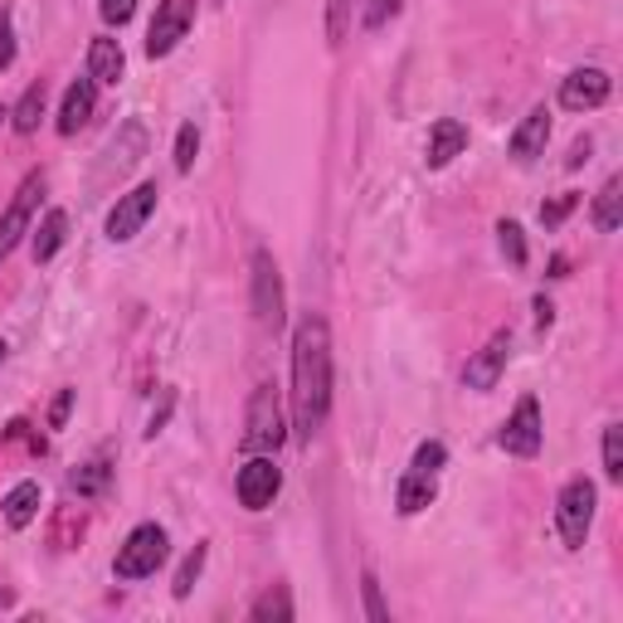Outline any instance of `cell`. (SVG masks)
Masks as SVG:
<instances>
[{"mask_svg":"<svg viewBox=\"0 0 623 623\" xmlns=\"http://www.w3.org/2000/svg\"><path fill=\"white\" fill-rule=\"evenodd\" d=\"M332 409V326L322 312H308L292 332V429L312 444Z\"/></svg>","mask_w":623,"mask_h":623,"instance_id":"6da1fadb","label":"cell"},{"mask_svg":"<svg viewBox=\"0 0 623 623\" xmlns=\"http://www.w3.org/2000/svg\"><path fill=\"white\" fill-rule=\"evenodd\" d=\"M288 444V419L278 405V390L259 385L249 395V414H243V454H278Z\"/></svg>","mask_w":623,"mask_h":623,"instance_id":"7a4b0ae2","label":"cell"},{"mask_svg":"<svg viewBox=\"0 0 623 623\" xmlns=\"http://www.w3.org/2000/svg\"><path fill=\"white\" fill-rule=\"evenodd\" d=\"M253 273H249V302H253V322L263 332H283L288 322V302H283V273H278V259L268 249H253Z\"/></svg>","mask_w":623,"mask_h":623,"instance_id":"3957f363","label":"cell"},{"mask_svg":"<svg viewBox=\"0 0 623 623\" xmlns=\"http://www.w3.org/2000/svg\"><path fill=\"white\" fill-rule=\"evenodd\" d=\"M594 507H600V492H594L590 478H570L565 487H560L555 527H560V541H565V551H580V546L590 541Z\"/></svg>","mask_w":623,"mask_h":623,"instance_id":"277c9868","label":"cell"},{"mask_svg":"<svg viewBox=\"0 0 623 623\" xmlns=\"http://www.w3.org/2000/svg\"><path fill=\"white\" fill-rule=\"evenodd\" d=\"M162 560H166V531L156 527V521H146V527H137L127 541L117 546L113 575L117 580H146V575L162 570Z\"/></svg>","mask_w":623,"mask_h":623,"instance_id":"5b68a950","label":"cell"},{"mask_svg":"<svg viewBox=\"0 0 623 623\" xmlns=\"http://www.w3.org/2000/svg\"><path fill=\"white\" fill-rule=\"evenodd\" d=\"M156 200H162V190H156V180H142L137 190L117 195L113 215H107V239H113V243L137 239V235H142V225L156 215Z\"/></svg>","mask_w":623,"mask_h":623,"instance_id":"8992f818","label":"cell"},{"mask_svg":"<svg viewBox=\"0 0 623 623\" xmlns=\"http://www.w3.org/2000/svg\"><path fill=\"white\" fill-rule=\"evenodd\" d=\"M235 492H239V502L249 511L273 507V497L283 492V468L273 463V454H253L249 463H243L239 478H235Z\"/></svg>","mask_w":623,"mask_h":623,"instance_id":"52a82bcc","label":"cell"},{"mask_svg":"<svg viewBox=\"0 0 623 623\" xmlns=\"http://www.w3.org/2000/svg\"><path fill=\"white\" fill-rule=\"evenodd\" d=\"M541 438H546V424H541V399H536V395L517 399V409H511V419L502 424L497 444H502L511 458H536V454H541Z\"/></svg>","mask_w":623,"mask_h":623,"instance_id":"ba28073f","label":"cell"},{"mask_svg":"<svg viewBox=\"0 0 623 623\" xmlns=\"http://www.w3.org/2000/svg\"><path fill=\"white\" fill-rule=\"evenodd\" d=\"M190 24H195V0H162L152 15V30H146V54L166 59L190 34Z\"/></svg>","mask_w":623,"mask_h":623,"instance_id":"9c48e42d","label":"cell"},{"mask_svg":"<svg viewBox=\"0 0 623 623\" xmlns=\"http://www.w3.org/2000/svg\"><path fill=\"white\" fill-rule=\"evenodd\" d=\"M609 93H614V79L604 69H575L570 79H560V107L570 113H594L609 103Z\"/></svg>","mask_w":623,"mask_h":623,"instance_id":"30bf717a","label":"cell"},{"mask_svg":"<svg viewBox=\"0 0 623 623\" xmlns=\"http://www.w3.org/2000/svg\"><path fill=\"white\" fill-rule=\"evenodd\" d=\"M507 361H511V332H492L487 336V346L473 356L468 365H463V385L468 390H478V395H487L497 381H502V371H507Z\"/></svg>","mask_w":623,"mask_h":623,"instance_id":"8fae6325","label":"cell"},{"mask_svg":"<svg viewBox=\"0 0 623 623\" xmlns=\"http://www.w3.org/2000/svg\"><path fill=\"white\" fill-rule=\"evenodd\" d=\"M44 195V176L40 170H30V176L20 180V190H15V200H10V210H6V219H0V239L15 249L20 243V235L30 229V215H34V200Z\"/></svg>","mask_w":623,"mask_h":623,"instance_id":"7c38bea8","label":"cell"},{"mask_svg":"<svg viewBox=\"0 0 623 623\" xmlns=\"http://www.w3.org/2000/svg\"><path fill=\"white\" fill-rule=\"evenodd\" d=\"M546 142H551V113H546V107H531V113L521 117V127L511 132L507 152L517 156V162H536V156L546 152Z\"/></svg>","mask_w":623,"mask_h":623,"instance_id":"4fadbf2b","label":"cell"},{"mask_svg":"<svg viewBox=\"0 0 623 623\" xmlns=\"http://www.w3.org/2000/svg\"><path fill=\"white\" fill-rule=\"evenodd\" d=\"M93 107H97V83H93V79L69 83L64 103H59V132H64V137H73L79 127H89Z\"/></svg>","mask_w":623,"mask_h":623,"instance_id":"5bb4252c","label":"cell"},{"mask_svg":"<svg viewBox=\"0 0 623 623\" xmlns=\"http://www.w3.org/2000/svg\"><path fill=\"white\" fill-rule=\"evenodd\" d=\"M463 146H468V127H463L458 117H438L434 132H429V152H424V162H429V170H444L454 156H463Z\"/></svg>","mask_w":623,"mask_h":623,"instance_id":"9a60e30c","label":"cell"},{"mask_svg":"<svg viewBox=\"0 0 623 623\" xmlns=\"http://www.w3.org/2000/svg\"><path fill=\"white\" fill-rule=\"evenodd\" d=\"M122 73H127V54H122L117 40H107V34H97L89 44V79L93 83H107V89H117Z\"/></svg>","mask_w":623,"mask_h":623,"instance_id":"2e32d148","label":"cell"},{"mask_svg":"<svg viewBox=\"0 0 623 623\" xmlns=\"http://www.w3.org/2000/svg\"><path fill=\"white\" fill-rule=\"evenodd\" d=\"M142 152H146L142 122H127V127H122V137H113V146H107V156H103V180L107 176H122V170H132V166L142 162Z\"/></svg>","mask_w":623,"mask_h":623,"instance_id":"e0dca14e","label":"cell"},{"mask_svg":"<svg viewBox=\"0 0 623 623\" xmlns=\"http://www.w3.org/2000/svg\"><path fill=\"white\" fill-rule=\"evenodd\" d=\"M6 527H15V531H24L34 517H40V507H44V492H40V482H15L6 492Z\"/></svg>","mask_w":623,"mask_h":623,"instance_id":"ac0fdd59","label":"cell"},{"mask_svg":"<svg viewBox=\"0 0 623 623\" xmlns=\"http://www.w3.org/2000/svg\"><path fill=\"white\" fill-rule=\"evenodd\" d=\"M64 239H69V215H64V210H49L44 225L34 229V243H30L34 263H49V259H54V253L64 249Z\"/></svg>","mask_w":623,"mask_h":623,"instance_id":"d6986e66","label":"cell"},{"mask_svg":"<svg viewBox=\"0 0 623 623\" xmlns=\"http://www.w3.org/2000/svg\"><path fill=\"white\" fill-rule=\"evenodd\" d=\"M44 103H49V89H44V79H40V83H30V89L20 93L15 107H10V127H15L20 137H30V132L40 127V117H44Z\"/></svg>","mask_w":623,"mask_h":623,"instance_id":"ffe728a7","label":"cell"},{"mask_svg":"<svg viewBox=\"0 0 623 623\" xmlns=\"http://www.w3.org/2000/svg\"><path fill=\"white\" fill-rule=\"evenodd\" d=\"M434 502V478L429 473H405V478H399V492H395V511L399 517H414V511H424Z\"/></svg>","mask_w":623,"mask_h":623,"instance_id":"44dd1931","label":"cell"},{"mask_svg":"<svg viewBox=\"0 0 623 623\" xmlns=\"http://www.w3.org/2000/svg\"><path fill=\"white\" fill-rule=\"evenodd\" d=\"M619 219H623V180L609 176L604 190H600V200H594V229H600V235H614Z\"/></svg>","mask_w":623,"mask_h":623,"instance_id":"7402d4cb","label":"cell"},{"mask_svg":"<svg viewBox=\"0 0 623 623\" xmlns=\"http://www.w3.org/2000/svg\"><path fill=\"white\" fill-rule=\"evenodd\" d=\"M249 619L253 623H288L292 619V600H288V590L283 584H273V590H263L259 600H253V609H249Z\"/></svg>","mask_w":623,"mask_h":623,"instance_id":"603a6c76","label":"cell"},{"mask_svg":"<svg viewBox=\"0 0 623 623\" xmlns=\"http://www.w3.org/2000/svg\"><path fill=\"white\" fill-rule=\"evenodd\" d=\"M497 243H502L511 268H527V235H521L517 219H502V225H497Z\"/></svg>","mask_w":623,"mask_h":623,"instance_id":"cb8c5ba5","label":"cell"},{"mask_svg":"<svg viewBox=\"0 0 623 623\" xmlns=\"http://www.w3.org/2000/svg\"><path fill=\"white\" fill-rule=\"evenodd\" d=\"M351 10L356 0H326V44H341L351 34Z\"/></svg>","mask_w":623,"mask_h":623,"instance_id":"d4e9b609","label":"cell"},{"mask_svg":"<svg viewBox=\"0 0 623 623\" xmlns=\"http://www.w3.org/2000/svg\"><path fill=\"white\" fill-rule=\"evenodd\" d=\"M604 478L623 482V424H609L604 429Z\"/></svg>","mask_w":623,"mask_h":623,"instance_id":"484cf974","label":"cell"},{"mask_svg":"<svg viewBox=\"0 0 623 623\" xmlns=\"http://www.w3.org/2000/svg\"><path fill=\"white\" fill-rule=\"evenodd\" d=\"M195 156H200V132H195V122H186V127L176 132V170L180 176L195 170Z\"/></svg>","mask_w":623,"mask_h":623,"instance_id":"4316f807","label":"cell"},{"mask_svg":"<svg viewBox=\"0 0 623 623\" xmlns=\"http://www.w3.org/2000/svg\"><path fill=\"white\" fill-rule=\"evenodd\" d=\"M200 570H205V546H195V551L186 555V565L176 570V584H170V594H176V600H186V594L195 590V580H200Z\"/></svg>","mask_w":623,"mask_h":623,"instance_id":"83f0119b","label":"cell"},{"mask_svg":"<svg viewBox=\"0 0 623 623\" xmlns=\"http://www.w3.org/2000/svg\"><path fill=\"white\" fill-rule=\"evenodd\" d=\"M361 594H365V619H371V623H390V604L381 600V580H375L371 570L361 575Z\"/></svg>","mask_w":623,"mask_h":623,"instance_id":"f1b7e54d","label":"cell"},{"mask_svg":"<svg viewBox=\"0 0 623 623\" xmlns=\"http://www.w3.org/2000/svg\"><path fill=\"white\" fill-rule=\"evenodd\" d=\"M73 487H79L83 497H93V492H103L107 487V463L103 458H93V463H83L79 473H73Z\"/></svg>","mask_w":623,"mask_h":623,"instance_id":"f546056e","label":"cell"},{"mask_svg":"<svg viewBox=\"0 0 623 623\" xmlns=\"http://www.w3.org/2000/svg\"><path fill=\"white\" fill-rule=\"evenodd\" d=\"M575 205H580V195H570V190H565V195H555V200H546V205H541V225H546V229L565 225V219L575 215Z\"/></svg>","mask_w":623,"mask_h":623,"instance_id":"4dcf8cb0","label":"cell"},{"mask_svg":"<svg viewBox=\"0 0 623 623\" xmlns=\"http://www.w3.org/2000/svg\"><path fill=\"white\" fill-rule=\"evenodd\" d=\"M399 6H405V0H365V30H385L390 20L399 15Z\"/></svg>","mask_w":623,"mask_h":623,"instance_id":"1f68e13d","label":"cell"},{"mask_svg":"<svg viewBox=\"0 0 623 623\" xmlns=\"http://www.w3.org/2000/svg\"><path fill=\"white\" fill-rule=\"evenodd\" d=\"M444 458H448V448L438 444V438H429V444L414 448V473H429V478H434V473L444 468Z\"/></svg>","mask_w":623,"mask_h":623,"instance_id":"d6a6232c","label":"cell"},{"mask_svg":"<svg viewBox=\"0 0 623 623\" xmlns=\"http://www.w3.org/2000/svg\"><path fill=\"white\" fill-rule=\"evenodd\" d=\"M97 15H103L107 24H117V30H122V24H127L132 15H137V0H97Z\"/></svg>","mask_w":623,"mask_h":623,"instance_id":"836d02e7","label":"cell"},{"mask_svg":"<svg viewBox=\"0 0 623 623\" xmlns=\"http://www.w3.org/2000/svg\"><path fill=\"white\" fill-rule=\"evenodd\" d=\"M170 405H176V395H170V390H166V395H162V405L152 409V424H146V438H156V434L166 429V419H170Z\"/></svg>","mask_w":623,"mask_h":623,"instance_id":"e575fe53","label":"cell"},{"mask_svg":"<svg viewBox=\"0 0 623 623\" xmlns=\"http://www.w3.org/2000/svg\"><path fill=\"white\" fill-rule=\"evenodd\" d=\"M15 64V34H10V20L0 15V73Z\"/></svg>","mask_w":623,"mask_h":623,"instance_id":"d590c367","label":"cell"},{"mask_svg":"<svg viewBox=\"0 0 623 623\" xmlns=\"http://www.w3.org/2000/svg\"><path fill=\"white\" fill-rule=\"evenodd\" d=\"M69 409H73V390H59V399H54V409H49V429H64V419H69Z\"/></svg>","mask_w":623,"mask_h":623,"instance_id":"8d00e7d4","label":"cell"},{"mask_svg":"<svg viewBox=\"0 0 623 623\" xmlns=\"http://www.w3.org/2000/svg\"><path fill=\"white\" fill-rule=\"evenodd\" d=\"M555 322V308H551V302H546V298H536V326H541V332H546V326H551Z\"/></svg>","mask_w":623,"mask_h":623,"instance_id":"74e56055","label":"cell"},{"mask_svg":"<svg viewBox=\"0 0 623 623\" xmlns=\"http://www.w3.org/2000/svg\"><path fill=\"white\" fill-rule=\"evenodd\" d=\"M584 156H590V142H575V152H570V170H575V166H584Z\"/></svg>","mask_w":623,"mask_h":623,"instance_id":"f35d334b","label":"cell"},{"mask_svg":"<svg viewBox=\"0 0 623 623\" xmlns=\"http://www.w3.org/2000/svg\"><path fill=\"white\" fill-rule=\"evenodd\" d=\"M6 351H10V346H6V341H0V365H6Z\"/></svg>","mask_w":623,"mask_h":623,"instance_id":"ab89813d","label":"cell"},{"mask_svg":"<svg viewBox=\"0 0 623 623\" xmlns=\"http://www.w3.org/2000/svg\"><path fill=\"white\" fill-rule=\"evenodd\" d=\"M6 253H10V243H6V239H0V259H6Z\"/></svg>","mask_w":623,"mask_h":623,"instance_id":"60d3db41","label":"cell"},{"mask_svg":"<svg viewBox=\"0 0 623 623\" xmlns=\"http://www.w3.org/2000/svg\"><path fill=\"white\" fill-rule=\"evenodd\" d=\"M6 117H10V113H6V107H0V122H6Z\"/></svg>","mask_w":623,"mask_h":623,"instance_id":"b9f144b4","label":"cell"}]
</instances>
